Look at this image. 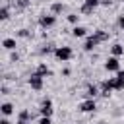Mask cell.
I'll return each mask as SVG.
<instances>
[{
	"instance_id": "5bb4252c",
	"label": "cell",
	"mask_w": 124,
	"mask_h": 124,
	"mask_svg": "<svg viewBox=\"0 0 124 124\" xmlns=\"http://www.w3.org/2000/svg\"><path fill=\"white\" fill-rule=\"evenodd\" d=\"M93 35H95V37H97V39H99V41H101V43H103V41H107V39H108V33H107V31H103V29H97V31H95V33H93Z\"/></svg>"
},
{
	"instance_id": "8fae6325",
	"label": "cell",
	"mask_w": 124,
	"mask_h": 124,
	"mask_svg": "<svg viewBox=\"0 0 124 124\" xmlns=\"http://www.w3.org/2000/svg\"><path fill=\"white\" fill-rule=\"evenodd\" d=\"M72 35H74V37H85V35H87V29L81 27V25H76V27L72 29Z\"/></svg>"
},
{
	"instance_id": "ffe728a7",
	"label": "cell",
	"mask_w": 124,
	"mask_h": 124,
	"mask_svg": "<svg viewBox=\"0 0 124 124\" xmlns=\"http://www.w3.org/2000/svg\"><path fill=\"white\" fill-rule=\"evenodd\" d=\"M54 50H56V48H54L52 45H46L45 48H41V52H43V54H50V52H54Z\"/></svg>"
},
{
	"instance_id": "4dcf8cb0",
	"label": "cell",
	"mask_w": 124,
	"mask_h": 124,
	"mask_svg": "<svg viewBox=\"0 0 124 124\" xmlns=\"http://www.w3.org/2000/svg\"><path fill=\"white\" fill-rule=\"evenodd\" d=\"M122 2H124V0H122Z\"/></svg>"
},
{
	"instance_id": "ba28073f",
	"label": "cell",
	"mask_w": 124,
	"mask_h": 124,
	"mask_svg": "<svg viewBox=\"0 0 124 124\" xmlns=\"http://www.w3.org/2000/svg\"><path fill=\"white\" fill-rule=\"evenodd\" d=\"M108 83H110V87H112V89H116V91L124 89V79H120V78H110V79H108Z\"/></svg>"
},
{
	"instance_id": "277c9868",
	"label": "cell",
	"mask_w": 124,
	"mask_h": 124,
	"mask_svg": "<svg viewBox=\"0 0 124 124\" xmlns=\"http://www.w3.org/2000/svg\"><path fill=\"white\" fill-rule=\"evenodd\" d=\"M52 101L50 99H45L43 103H41V108H39V112H41V116H50L52 114Z\"/></svg>"
},
{
	"instance_id": "4fadbf2b",
	"label": "cell",
	"mask_w": 124,
	"mask_h": 124,
	"mask_svg": "<svg viewBox=\"0 0 124 124\" xmlns=\"http://www.w3.org/2000/svg\"><path fill=\"white\" fill-rule=\"evenodd\" d=\"M2 46H4L6 50H14V48H16V39H4V41H2Z\"/></svg>"
},
{
	"instance_id": "7c38bea8",
	"label": "cell",
	"mask_w": 124,
	"mask_h": 124,
	"mask_svg": "<svg viewBox=\"0 0 124 124\" xmlns=\"http://www.w3.org/2000/svg\"><path fill=\"white\" fill-rule=\"evenodd\" d=\"M110 52H112V56H116V58H118L120 54H124V46H122L120 43H116V45H112V46H110Z\"/></svg>"
},
{
	"instance_id": "f546056e",
	"label": "cell",
	"mask_w": 124,
	"mask_h": 124,
	"mask_svg": "<svg viewBox=\"0 0 124 124\" xmlns=\"http://www.w3.org/2000/svg\"><path fill=\"white\" fill-rule=\"evenodd\" d=\"M17 124H29V122H23V120H19V122H17Z\"/></svg>"
},
{
	"instance_id": "2e32d148",
	"label": "cell",
	"mask_w": 124,
	"mask_h": 124,
	"mask_svg": "<svg viewBox=\"0 0 124 124\" xmlns=\"http://www.w3.org/2000/svg\"><path fill=\"white\" fill-rule=\"evenodd\" d=\"M62 10H64V4H60V2H54V4L50 6V12H52V14H60Z\"/></svg>"
},
{
	"instance_id": "4316f807",
	"label": "cell",
	"mask_w": 124,
	"mask_h": 124,
	"mask_svg": "<svg viewBox=\"0 0 124 124\" xmlns=\"http://www.w3.org/2000/svg\"><path fill=\"white\" fill-rule=\"evenodd\" d=\"M116 78H120V79H124V70H120V72H116Z\"/></svg>"
},
{
	"instance_id": "30bf717a",
	"label": "cell",
	"mask_w": 124,
	"mask_h": 124,
	"mask_svg": "<svg viewBox=\"0 0 124 124\" xmlns=\"http://www.w3.org/2000/svg\"><path fill=\"white\" fill-rule=\"evenodd\" d=\"M0 110H2L4 116H10V114L14 112V105H12V103H2V105H0Z\"/></svg>"
},
{
	"instance_id": "7402d4cb",
	"label": "cell",
	"mask_w": 124,
	"mask_h": 124,
	"mask_svg": "<svg viewBox=\"0 0 124 124\" xmlns=\"http://www.w3.org/2000/svg\"><path fill=\"white\" fill-rule=\"evenodd\" d=\"M27 4H29V0H17V8H19V10L27 8Z\"/></svg>"
},
{
	"instance_id": "83f0119b",
	"label": "cell",
	"mask_w": 124,
	"mask_h": 124,
	"mask_svg": "<svg viewBox=\"0 0 124 124\" xmlns=\"http://www.w3.org/2000/svg\"><path fill=\"white\" fill-rule=\"evenodd\" d=\"M17 58H19L17 54H12V56H10V60H12V62H17Z\"/></svg>"
},
{
	"instance_id": "8992f818",
	"label": "cell",
	"mask_w": 124,
	"mask_h": 124,
	"mask_svg": "<svg viewBox=\"0 0 124 124\" xmlns=\"http://www.w3.org/2000/svg\"><path fill=\"white\" fill-rule=\"evenodd\" d=\"M95 108H97V105H95L93 99H87V101H83V103L79 105V110H81V112H93Z\"/></svg>"
},
{
	"instance_id": "d6986e66",
	"label": "cell",
	"mask_w": 124,
	"mask_h": 124,
	"mask_svg": "<svg viewBox=\"0 0 124 124\" xmlns=\"http://www.w3.org/2000/svg\"><path fill=\"white\" fill-rule=\"evenodd\" d=\"M68 21H70V23H74V25H78L79 16H78V14H70V16H68Z\"/></svg>"
},
{
	"instance_id": "ac0fdd59",
	"label": "cell",
	"mask_w": 124,
	"mask_h": 124,
	"mask_svg": "<svg viewBox=\"0 0 124 124\" xmlns=\"http://www.w3.org/2000/svg\"><path fill=\"white\" fill-rule=\"evenodd\" d=\"M31 118H33V114H31L29 110H21V112H19V120L27 122V120H31Z\"/></svg>"
},
{
	"instance_id": "484cf974",
	"label": "cell",
	"mask_w": 124,
	"mask_h": 124,
	"mask_svg": "<svg viewBox=\"0 0 124 124\" xmlns=\"http://www.w3.org/2000/svg\"><path fill=\"white\" fill-rule=\"evenodd\" d=\"M118 27H120V29H124V16H120V17H118Z\"/></svg>"
},
{
	"instance_id": "e0dca14e",
	"label": "cell",
	"mask_w": 124,
	"mask_h": 124,
	"mask_svg": "<svg viewBox=\"0 0 124 124\" xmlns=\"http://www.w3.org/2000/svg\"><path fill=\"white\" fill-rule=\"evenodd\" d=\"M8 17H10V10H8L6 6H2V8H0V19H2V21H6Z\"/></svg>"
},
{
	"instance_id": "44dd1931",
	"label": "cell",
	"mask_w": 124,
	"mask_h": 124,
	"mask_svg": "<svg viewBox=\"0 0 124 124\" xmlns=\"http://www.w3.org/2000/svg\"><path fill=\"white\" fill-rule=\"evenodd\" d=\"M93 10H95V8H91V6H87V4L81 6V14H93Z\"/></svg>"
},
{
	"instance_id": "3957f363",
	"label": "cell",
	"mask_w": 124,
	"mask_h": 124,
	"mask_svg": "<svg viewBox=\"0 0 124 124\" xmlns=\"http://www.w3.org/2000/svg\"><path fill=\"white\" fill-rule=\"evenodd\" d=\"M29 85H31V89L41 91V89H43V78H41L39 74H31V78H29Z\"/></svg>"
},
{
	"instance_id": "f1b7e54d",
	"label": "cell",
	"mask_w": 124,
	"mask_h": 124,
	"mask_svg": "<svg viewBox=\"0 0 124 124\" xmlns=\"http://www.w3.org/2000/svg\"><path fill=\"white\" fill-rule=\"evenodd\" d=\"M0 124H10V122H8V118H2V120H0Z\"/></svg>"
},
{
	"instance_id": "cb8c5ba5",
	"label": "cell",
	"mask_w": 124,
	"mask_h": 124,
	"mask_svg": "<svg viewBox=\"0 0 124 124\" xmlns=\"http://www.w3.org/2000/svg\"><path fill=\"white\" fill-rule=\"evenodd\" d=\"M39 124H52V122H50V116H41Z\"/></svg>"
},
{
	"instance_id": "9a60e30c",
	"label": "cell",
	"mask_w": 124,
	"mask_h": 124,
	"mask_svg": "<svg viewBox=\"0 0 124 124\" xmlns=\"http://www.w3.org/2000/svg\"><path fill=\"white\" fill-rule=\"evenodd\" d=\"M97 93H99L97 85H87V93H85V95H87V99H93V97H95Z\"/></svg>"
},
{
	"instance_id": "5b68a950",
	"label": "cell",
	"mask_w": 124,
	"mask_h": 124,
	"mask_svg": "<svg viewBox=\"0 0 124 124\" xmlns=\"http://www.w3.org/2000/svg\"><path fill=\"white\" fill-rule=\"evenodd\" d=\"M56 23V17L54 16H46V14H43L41 17H39V25L41 27H52Z\"/></svg>"
},
{
	"instance_id": "603a6c76",
	"label": "cell",
	"mask_w": 124,
	"mask_h": 124,
	"mask_svg": "<svg viewBox=\"0 0 124 124\" xmlns=\"http://www.w3.org/2000/svg\"><path fill=\"white\" fill-rule=\"evenodd\" d=\"M83 4H87V6H91V8H95L97 4H101V0H85Z\"/></svg>"
},
{
	"instance_id": "7a4b0ae2",
	"label": "cell",
	"mask_w": 124,
	"mask_h": 124,
	"mask_svg": "<svg viewBox=\"0 0 124 124\" xmlns=\"http://www.w3.org/2000/svg\"><path fill=\"white\" fill-rule=\"evenodd\" d=\"M105 70L107 72H120V62L116 56H110L107 62H105Z\"/></svg>"
},
{
	"instance_id": "6da1fadb",
	"label": "cell",
	"mask_w": 124,
	"mask_h": 124,
	"mask_svg": "<svg viewBox=\"0 0 124 124\" xmlns=\"http://www.w3.org/2000/svg\"><path fill=\"white\" fill-rule=\"evenodd\" d=\"M54 56H56L58 60L66 62V60H70V58H72V48H70V46H56Z\"/></svg>"
},
{
	"instance_id": "52a82bcc",
	"label": "cell",
	"mask_w": 124,
	"mask_h": 124,
	"mask_svg": "<svg viewBox=\"0 0 124 124\" xmlns=\"http://www.w3.org/2000/svg\"><path fill=\"white\" fill-rule=\"evenodd\" d=\"M99 43H101V41H99L95 35H91V37H87V39H85V45H83V48H85V50H93V48H95Z\"/></svg>"
},
{
	"instance_id": "d4e9b609",
	"label": "cell",
	"mask_w": 124,
	"mask_h": 124,
	"mask_svg": "<svg viewBox=\"0 0 124 124\" xmlns=\"http://www.w3.org/2000/svg\"><path fill=\"white\" fill-rule=\"evenodd\" d=\"M17 35H19V37H27L29 33H27V29H19V31H17Z\"/></svg>"
},
{
	"instance_id": "9c48e42d",
	"label": "cell",
	"mask_w": 124,
	"mask_h": 124,
	"mask_svg": "<svg viewBox=\"0 0 124 124\" xmlns=\"http://www.w3.org/2000/svg\"><path fill=\"white\" fill-rule=\"evenodd\" d=\"M35 74H39L41 78H46V76H52V72H50V70L46 68V64H39V66H37V72H35Z\"/></svg>"
}]
</instances>
